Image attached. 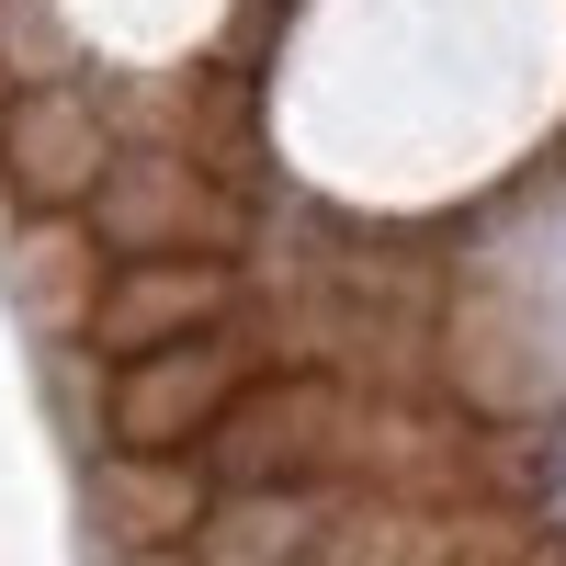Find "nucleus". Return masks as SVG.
<instances>
[{
	"instance_id": "39448f33",
	"label": "nucleus",
	"mask_w": 566,
	"mask_h": 566,
	"mask_svg": "<svg viewBox=\"0 0 566 566\" xmlns=\"http://www.w3.org/2000/svg\"><path fill=\"white\" fill-rule=\"evenodd\" d=\"M91 227H103L114 250H193V239H227V205L205 193L193 170H170V159H136V170H114L103 159V181H91Z\"/></svg>"
},
{
	"instance_id": "20e7f679",
	"label": "nucleus",
	"mask_w": 566,
	"mask_h": 566,
	"mask_svg": "<svg viewBox=\"0 0 566 566\" xmlns=\"http://www.w3.org/2000/svg\"><path fill=\"white\" fill-rule=\"evenodd\" d=\"M0 181L34 205V216H57V205H80L91 181H103V114L80 103V91H12L0 103Z\"/></svg>"
},
{
	"instance_id": "6e6552de",
	"label": "nucleus",
	"mask_w": 566,
	"mask_h": 566,
	"mask_svg": "<svg viewBox=\"0 0 566 566\" xmlns=\"http://www.w3.org/2000/svg\"><path fill=\"white\" fill-rule=\"evenodd\" d=\"M533 499H544V522L566 533V431H555V442L533 453Z\"/></svg>"
},
{
	"instance_id": "f257e3e1",
	"label": "nucleus",
	"mask_w": 566,
	"mask_h": 566,
	"mask_svg": "<svg viewBox=\"0 0 566 566\" xmlns=\"http://www.w3.org/2000/svg\"><path fill=\"white\" fill-rule=\"evenodd\" d=\"M239 386H250V363H239V340H216V328H181V340H159V352H125V374H114V442L125 453H193L205 419Z\"/></svg>"
},
{
	"instance_id": "0eeeda50",
	"label": "nucleus",
	"mask_w": 566,
	"mask_h": 566,
	"mask_svg": "<svg viewBox=\"0 0 566 566\" xmlns=\"http://www.w3.org/2000/svg\"><path fill=\"white\" fill-rule=\"evenodd\" d=\"M103 510H114L136 544H170V533L205 522V476H193L181 453H114V464H103Z\"/></svg>"
},
{
	"instance_id": "7ed1b4c3",
	"label": "nucleus",
	"mask_w": 566,
	"mask_h": 566,
	"mask_svg": "<svg viewBox=\"0 0 566 566\" xmlns=\"http://www.w3.org/2000/svg\"><path fill=\"white\" fill-rule=\"evenodd\" d=\"M227 317V261L193 250H125V272L91 295V352H159L181 328H216Z\"/></svg>"
},
{
	"instance_id": "f03ea898",
	"label": "nucleus",
	"mask_w": 566,
	"mask_h": 566,
	"mask_svg": "<svg viewBox=\"0 0 566 566\" xmlns=\"http://www.w3.org/2000/svg\"><path fill=\"white\" fill-rule=\"evenodd\" d=\"M340 431H352V397H340V386H317V374H283V386H239V397L205 419V442H216V464H227L239 488L306 476L317 453H340Z\"/></svg>"
},
{
	"instance_id": "423d86ee",
	"label": "nucleus",
	"mask_w": 566,
	"mask_h": 566,
	"mask_svg": "<svg viewBox=\"0 0 566 566\" xmlns=\"http://www.w3.org/2000/svg\"><path fill=\"white\" fill-rule=\"evenodd\" d=\"M317 522H328V499L317 488H239L216 510V533H205V566H295L306 544H317Z\"/></svg>"
}]
</instances>
